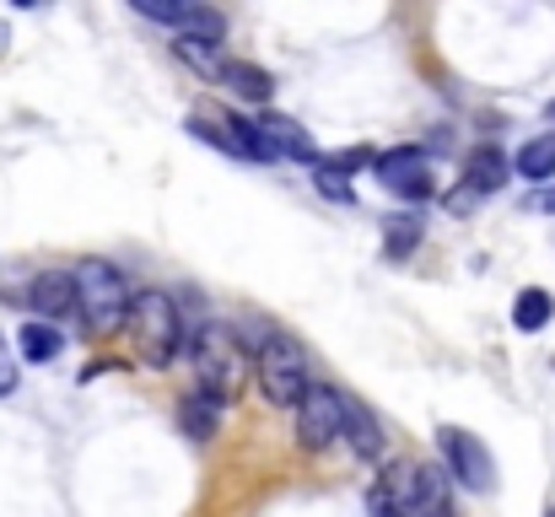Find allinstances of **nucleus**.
<instances>
[{
	"mask_svg": "<svg viewBox=\"0 0 555 517\" xmlns=\"http://www.w3.org/2000/svg\"><path fill=\"white\" fill-rule=\"evenodd\" d=\"M254 388H259L264 404H275V410H297V404L313 393V377H308V356H302V345L281 335V340L259 356V366H254Z\"/></svg>",
	"mask_w": 555,
	"mask_h": 517,
	"instance_id": "nucleus-4",
	"label": "nucleus"
},
{
	"mask_svg": "<svg viewBox=\"0 0 555 517\" xmlns=\"http://www.w3.org/2000/svg\"><path fill=\"white\" fill-rule=\"evenodd\" d=\"M216 81L221 87H232L243 103H270L275 98V76L264 70V65H254V60H221V70H216Z\"/></svg>",
	"mask_w": 555,
	"mask_h": 517,
	"instance_id": "nucleus-12",
	"label": "nucleus"
},
{
	"mask_svg": "<svg viewBox=\"0 0 555 517\" xmlns=\"http://www.w3.org/2000/svg\"><path fill=\"white\" fill-rule=\"evenodd\" d=\"M60 350H65L60 329H54V324H43V319H27V324L16 329V356H22V361H33V366L60 361Z\"/></svg>",
	"mask_w": 555,
	"mask_h": 517,
	"instance_id": "nucleus-16",
	"label": "nucleus"
},
{
	"mask_svg": "<svg viewBox=\"0 0 555 517\" xmlns=\"http://www.w3.org/2000/svg\"><path fill=\"white\" fill-rule=\"evenodd\" d=\"M551 119H555V103H551Z\"/></svg>",
	"mask_w": 555,
	"mask_h": 517,
	"instance_id": "nucleus-25",
	"label": "nucleus"
},
{
	"mask_svg": "<svg viewBox=\"0 0 555 517\" xmlns=\"http://www.w3.org/2000/svg\"><path fill=\"white\" fill-rule=\"evenodd\" d=\"M135 11L141 16H152V22H163V27H179V33H199V38H221L227 33V22H221V11H210V5H189V0H135Z\"/></svg>",
	"mask_w": 555,
	"mask_h": 517,
	"instance_id": "nucleus-10",
	"label": "nucleus"
},
{
	"mask_svg": "<svg viewBox=\"0 0 555 517\" xmlns=\"http://www.w3.org/2000/svg\"><path fill=\"white\" fill-rule=\"evenodd\" d=\"M346 442H351V453L357 458H367V464H377L383 458V426H377V415H372L362 399H346Z\"/></svg>",
	"mask_w": 555,
	"mask_h": 517,
	"instance_id": "nucleus-14",
	"label": "nucleus"
},
{
	"mask_svg": "<svg viewBox=\"0 0 555 517\" xmlns=\"http://www.w3.org/2000/svg\"><path fill=\"white\" fill-rule=\"evenodd\" d=\"M189 135L205 141V146H216V152H227V157H237V163H281V157L264 146L259 125H254V119H237L232 108L199 103V108L189 114Z\"/></svg>",
	"mask_w": 555,
	"mask_h": 517,
	"instance_id": "nucleus-5",
	"label": "nucleus"
},
{
	"mask_svg": "<svg viewBox=\"0 0 555 517\" xmlns=\"http://www.w3.org/2000/svg\"><path fill=\"white\" fill-rule=\"evenodd\" d=\"M540 210H555V189H545V194H540Z\"/></svg>",
	"mask_w": 555,
	"mask_h": 517,
	"instance_id": "nucleus-24",
	"label": "nucleus"
},
{
	"mask_svg": "<svg viewBox=\"0 0 555 517\" xmlns=\"http://www.w3.org/2000/svg\"><path fill=\"white\" fill-rule=\"evenodd\" d=\"M254 125H259V135H264V146H270L275 157H292V163H302V168H319V146H313V135H308L297 119L264 108Z\"/></svg>",
	"mask_w": 555,
	"mask_h": 517,
	"instance_id": "nucleus-11",
	"label": "nucleus"
},
{
	"mask_svg": "<svg viewBox=\"0 0 555 517\" xmlns=\"http://www.w3.org/2000/svg\"><path fill=\"white\" fill-rule=\"evenodd\" d=\"M551 319H555V297L545 292V286H529V292H518V302H513V324H518L524 335H540Z\"/></svg>",
	"mask_w": 555,
	"mask_h": 517,
	"instance_id": "nucleus-19",
	"label": "nucleus"
},
{
	"mask_svg": "<svg viewBox=\"0 0 555 517\" xmlns=\"http://www.w3.org/2000/svg\"><path fill=\"white\" fill-rule=\"evenodd\" d=\"M27 308L43 319V324H60L76 313V275L70 270H38L27 281Z\"/></svg>",
	"mask_w": 555,
	"mask_h": 517,
	"instance_id": "nucleus-9",
	"label": "nucleus"
},
{
	"mask_svg": "<svg viewBox=\"0 0 555 517\" xmlns=\"http://www.w3.org/2000/svg\"><path fill=\"white\" fill-rule=\"evenodd\" d=\"M221 399H210V393H199V388H189L184 399H179V431H189L194 442H210L216 431H221Z\"/></svg>",
	"mask_w": 555,
	"mask_h": 517,
	"instance_id": "nucleus-15",
	"label": "nucleus"
},
{
	"mask_svg": "<svg viewBox=\"0 0 555 517\" xmlns=\"http://www.w3.org/2000/svg\"><path fill=\"white\" fill-rule=\"evenodd\" d=\"M340 437H346V393L330 383H313V393L297 404V442L308 453H324Z\"/></svg>",
	"mask_w": 555,
	"mask_h": 517,
	"instance_id": "nucleus-7",
	"label": "nucleus"
},
{
	"mask_svg": "<svg viewBox=\"0 0 555 517\" xmlns=\"http://www.w3.org/2000/svg\"><path fill=\"white\" fill-rule=\"evenodd\" d=\"M507 178H513V163H507V152H502V146H491V141H486V146H475V152H469L464 183H469L480 199H486V194H496Z\"/></svg>",
	"mask_w": 555,
	"mask_h": 517,
	"instance_id": "nucleus-13",
	"label": "nucleus"
},
{
	"mask_svg": "<svg viewBox=\"0 0 555 517\" xmlns=\"http://www.w3.org/2000/svg\"><path fill=\"white\" fill-rule=\"evenodd\" d=\"M513 172L529 178V183H551L555 178V130L534 135V141H524L518 157H513Z\"/></svg>",
	"mask_w": 555,
	"mask_h": 517,
	"instance_id": "nucleus-17",
	"label": "nucleus"
},
{
	"mask_svg": "<svg viewBox=\"0 0 555 517\" xmlns=\"http://www.w3.org/2000/svg\"><path fill=\"white\" fill-rule=\"evenodd\" d=\"M437 453H442L448 475H453L464 491H475V496H491V491H496V458H491V448H486L475 431H464V426H437Z\"/></svg>",
	"mask_w": 555,
	"mask_h": 517,
	"instance_id": "nucleus-6",
	"label": "nucleus"
},
{
	"mask_svg": "<svg viewBox=\"0 0 555 517\" xmlns=\"http://www.w3.org/2000/svg\"><path fill=\"white\" fill-rule=\"evenodd\" d=\"M173 54L184 60L189 70H199V76H210L216 81V70H221V38H199V33H173Z\"/></svg>",
	"mask_w": 555,
	"mask_h": 517,
	"instance_id": "nucleus-18",
	"label": "nucleus"
},
{
	"mask_svg": "<svg viewBox=\"0 0 555 517\" xmlns=\"http://www.w3.org/2000/svg\"><path fill=\"white\" fill-rule=\"evenodd\" d=\"M313 183H319V194H324V199H340V205H351V199H357L351 178H346V172L335 168L330 157H319V168H313Z\"/></svg>",
	"mask_w": 555,
	"mask_h": 517,
	"instance_id": "nucleus-21",
	"label": "nucleus"
},
{
	"mask_svg": "<svg viewBox=\"0 0 555 517\" xmlns=\"http://www.w3.org/2000/svg\"><path fill=\"white\" fill-rule=\"evenodd\" d=\"M415 243H421V216H393L388 221V237H383V259L399 264V259H410Z\"/></svg>",
	"mask_w": 555,
	"mask_h": 517,
	"instance_id": "nucleus-20",
	"label": "nucleus"
},
{
	"mask_svg": "<svg viewBox=\"0 0 555 517\" xmlns=\"http://www.w3.org/2000/svg\"><path fill=\"white\" fill-rule=\"evenodd\" d=\"M372 172H377L383 189H393V194L410 199V205H421V199L437 194V178H431V163H426V146H393V152H377Z\"/></svg>",
	"mask_w": 555,
	"mask_h": 517,
	"instance_id": "nucleus-8",
	"label": "nucleus"
},
{
	"mask_svg": "<svg viewBox=\"0 0 555 517\" xmlns=\"http://www.w3.org/2000/svg\"><path fill=\"white\" fill-rule=\"evenodd\" d=\"M5 393H16V361H11V350L0 340V399H5Z\"/></svg>",
	"mask_w": 555,
	"mask_h": 517,
	"instance_id": "nucleus-23",
	"label": "nucleus"
},
{
	"mask_svg": "<svg viewBox=\"0 0 555 517\" xmlns=\"http://www.w3.org/2000/svg\"><path fill=\"white\" fill-rule=\"evenodd\" d=\"M184 356H189V366H194V388L199 393H210V399L227 404L243 388V345H237L232 329H221V324L194 329Z\"/></svg>",
	"mask_w": 555,
	"mask_h": 517,
	"instance_id": "nucleus-2",
	"label": "nucleus"
},
{
	"mask_svg": "<svg viewBox=\"0 0 555 517\" xmlns=\"http://www.w3.org/2000/svg\"><path fill=\"white\" fill-rule=\"evenodd\" d=\"M130 329H135V345H141V361L146 366H173L179 350H189V329L184 313L168 292H141L135 297V313H130Z\"/></svg>",
	"mask_w": 555,
	"mask_h": 517,
	"instance_id": "nucleus-3",
	"label": "nucleus"
},
{
	"mask_svg": "<svg viewBox=\"0 0 555 517\" xmlns=\"http://www.w3.org/2000/svg\"><path fill=\"white\" fill-rule=\"evenodd\" d=\"M475 205H480V194H475L469 183H459L453 194H442V210H448V216H469Z\"/></svg>",
	"mask_w": 555,
	"mask_h": 517,
	"instance_id": "nucleus-22",
	"label": "nucleus"
},
{
	"mask_svg": "<svg viewBox=\"0 0 555 517\" xmlns=\"http://www.w3.org/2000/svg\"><path fill=\"white\" fill-rule=\"evenodd\" d=\"M70 275H76V313L87 319L92 335H114V329L135 313V292H130V281H125L119 264H108V259H81Z\"/></svg>",
	"mask_w": 555,
	"mask_h": 517,
	"instance_id": "nucleus-1",
	"label": "nucleus"
}]
</instances>
